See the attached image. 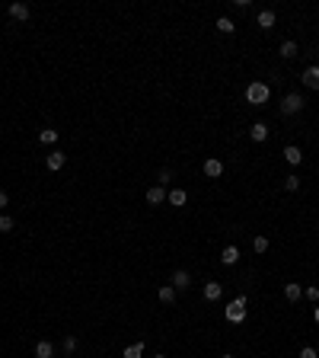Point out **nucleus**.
I'll list each match as a JSON object with an SVG mask.
<instances>
[{
	"mask_svg": "<svg viewBox=\"0 0 319 358\" xmlns=\"http://www.w3.org/2000/svg\"><path fill=\"white\" fill-rule=\"evenodd\" d=\"M268 96H271V90H268V83H262V80H252V83L246 86V103L249 106H265Z\"/></svg>",
	"mask_w": 319,
	"mask_h": 358,
	"instance_id": "1",
	"label": "nucleus"
},
{
	"mask_svg": "<svg viewBox=\"0 0 319 358\" xmlns=\"http://www.w3.org/2000/svg\"><path fill=\"white\" fill-rule=\"evenodd\" d=\"M246 298H236V301H230L227 304V307H223V317H227V320L230 323H243V320H246Z\"/></svg>",
	"mask_w": 319,
	"mask_h": 358,
	"instance_id": "2",
	"label": "nucleus"
},
{
	"mask_svg": "<svg viewBox=\"0 0 319 358\" xmlns=\"http://www.w3.org/2000/svg\"><path fill=\"white\" fill-rule=\"evenodd\" d=\"M300 109H303V96L300 93H287V96L281 99V116H297Z\"/></svg>",
	"mask_w": 319,
	"mask_h": 358,
	"instance_id": "3",
	"label": "nucleus"
},
{
	"mask_svg": "<svg viewBox=\"0 0 319 358\" xmlns=\"http://www.w3.org/2000/svg\"><path fill=\"white\" fill-rule=\"evenodd\" d=\"M169 281H173V288H176V291H185V288L192 285V275H188L185 269H176V272H173V278H169Z\"/></svg>",
	"mask_w": 319,
	"mask_h": 358,
	"instance_id": "4",
	"label": "nucleus"
},
{
	"mask_svg": "<svg viewBox=\"0 0 319 358\" xmlns=\"http://www.w3.org/2000/svg\"><path fill=\"white\" fill-rule=\"evenodd\" d=\"M300 80H303V86H310V90H319V64H310Z\"/></svg>",
	"mask_w": 319,
	"mask_h": 358,
	"instance_id": "5",
	"label": "nucleus"
},
{
	"mask_svg": "<svg viewBox=\"0 0 319 358\" xmlns=\"http://www.w3.org/2000/svg\"><path fill=\"white\" fill-rule=\"evenodd\" d=\"M201 294H205V301H220L223 285H220V281H208V285L201 288Z\"/></svg>",
	"mask_w": 319,
	"mask_h": 358,
	"instance_id": "6",
	"label": "nucleus"
},
{
	"mask_svg": "<svg viewBox=\"0 0 319 358\" xmlns=\"http://www.w3.org/2000/svg\"><path fill=\"white\" fill-rule=\"evenodd\" d=\"M64 163H67V154H61V151H51L48 160H45V166H48V170H54V173H58Z\"/></svg>",
	"mask_w": 319,
	"mask_h": 358,
	"instance_id": "7",
	"label": "nucleus"
},
{
	"mask_svg": "<svg viewBox=\"0 0 319 358\" xmlns=\"http://www.w3.org/2000/svg\"><path fill=\"white\" fill-rule=\"evenodd\" d=\"M205 176H211V179L223 176V163H220V160H214V157H208L205 160Z\"/></svg>",
	"mask_w": 319,
	"mask_h": 358,
	"instance_id": "8",
	"label": "nucleus"
},
{
	"mask_svg": "<svg viewBox=\"0 0 319 358\" xmlns=\"http://www.w3.org/2000/svg\"><path fill=\"white\" fill-rule=\"evenodd\" d=\"M163 201H166L163 186H150V189H147V205H163Z\"/></svg>",
	"mask_w": 319,
	"mask_h": 358,
	"instance_id": "9",
	"label": "nucleus"
},
{
	"mask_svg": "<svg viewBox=\"0 0 319 358\" xmlns=\"http://www.w3.org/2000/svg\"><path fill=\"white\" fill-rule=\"evenodd\" d=\"M275 19H278V16H275V10H262L259 16H255V23H259L262 29L268 32V29H275Z\"/></svg>",
	"mask_w": 319,
	"mask_h": 358,
	"instance_id": "10",
	"label": "nucleus"
},
{
	"mask_svg": "<svg viewBox=\"0 0 319 358\" xmlns=\"http://www.w3.org/2000/svg\"><path fill=\"white\" fill-rule=\"evenodd\" d=\"M249 138H252V141H259V144H262V141L268 138V125H265V121H255V125L249 128Z\"/></svg>",
	"mask_w": 319,
	"mask_h": 358,
	"instance_id": "11",
	"label": "nucleus"
},
{
	"mask_svg": "<svg viewBox=\"0 0 319 358\" xmlns=\"http://www.w3.org/2000/svg\"><path fill=\"white\" fill-rule=\"evenodd\" d=\"M284 160H287L290 166H297L303 160V151H300V147H294V144H287V147H284Z\"/></svg>",
	"mask_w": 319,
	"mask_h": 358,
	"instance_id": "12",
	"label": "nucleus"
},
{
	"mask_svg": "<svg viewBox=\"0 0 319 358\" xmlns=\"http://www.w3.org/2000/svg\"><path fill=\"white\" fill-rule=\"evenodd\" d=\"M220 262H223V266H236V262H240V249H236V246H223Z\"/></svg>",
	"mask_w": 319,
	"mask_h": 358,
	"instance_id": "13",
	"label": "nucleus"
},
{
	"mask_svg": "<svg viewBox=\"0 0 319 358\" xmlns=\"http://www.w3.org/2000/svg\"><path fill=\"white\" fill-rule=\"evenodd\" d=\"M284 298H287V301H300L303 298V288L300 285H297V281H287V285H284Z\"/></svg>",
	"mask_w": 319,
	"mask_h": 358,
	"instance_id": "14",
	"label": "nucleus"
},
{
	"mask_svg": "<svg viewBox=\"0 0 319 358\" xmlns=\"http://www.w3.org/2000/svg\"><path fill=\"white\" fill-rule=\"evenodd\" d=\"M166 201H169V205H176V208H182V205H185V201H188L185 189H173V192L166 195Z\"/></svg>",
	"mask_w": 319,
	"mask_h": 358,
	"instance_id": "15",
	"label": "nucleus"
},
{
	"mask_svg": "<svg viewBox=\"0 0 319 358\" xmlns=\"http://www.w3.org/2000/svg\"><path fill=\"white\" fill-rule=\"evenodd\" d=\"M10 16L19 19V23H26V19H29V6L26 3H10Z\"/></svg>",
	"mask_w": 319,
	"mask_h": 358,
	"instance_id": "16",
	"label": "nucleus"
},
{
	"mask_svg": "<svg viewBox=\"0 0 319 358\" xmlns=\"http://www.w3.org/2000/svg\"><path fill=\"white\" fill-rule=\"evenodd\" d=\"M54 355V346L48 339H42V342H35V358H51Z\"/></svg>",
	"mask_w": 319,
	"mask_h": 358,
	"instance_id": "17",
	"label": "nucleus"
},
{
	"mask_svg": "<svg viewBox=\"0 0 319 358\" xmlns=\"http://www.w3.org/2000/svg\"><path fill=\"white\" fill-rule=\"evenodd\" d=\"M300 51H297V42H290V39H284L281 42V58H297Z\"/></svg>",
	"mask_w": 319,
	"mask_h": 358,
	"instance_id": "18",
	"label": "nucleus"
},
{
	"mask_svg": "<svg viewBox=\"0 0 319 358\" xmlns=\"http://www.w3.org/2000/svg\"><path fill=\"white\" fill-rule=\"evenodd\" d=\"M217 29H220L223 36H230V32H236V23L230 16H220V19H217Z\"/></svg>",
	"mask_w": 319,
	"mask_h": 358,
	"instance_id": "19",
	"label": "nucleus"
},
{
	"mask_svg": "<svg viewBox=\"0 0 319 358\" xmlns=\"http://www.w3.org/2000/svg\"><path fill=\"white\" fill-rule=\"evenodd\" d=\"M141 355H144V342H134V346H128L121 352V358H141Z\"/></svg>",
	"mask_w": 319,
	"mask_h": 358,
	"instance_id": "20",
	"label": "nucleus"
},
{
	"mask_svg": "<svg viewBox=\"0 0 319 358\" xmlns=\"http://www.w3.org/2000/svg\"><path fill=\"white\" fill-rule=\"evenodd\" d=\"M38 141H42V144H54V141H58V131H54V128H42V131H38Z\"/></svg>",
	"mask_w": 319,
	"mask_h": 358,
	"instance_id": "21",
	"label": "nucleus"
},
{
	"mask_svg": "<svg viewBox=\"0 0 319 358\" xmlns=\"http://www.w3.org/2000/svg\"><path fill=\"white\" fill-rule=\"evenodd\" d=\"M160 301H163V304H173V301H176V288H173V285H163V288H160Z\"/></svg>",
	"mask_w": 319,
	"mask_h": 358,
	"instance_id": "22",
	"label": "nucleus"
},
{
	"mask_svg": "<svg viewBox=\"0 0 319 358\" xmlns=\"http://www.w3.org/2000/svg\"><path fill=\"white\" fill-rule=\"evenodd\" d=\"M13 231V218L10 214H0V234H10Z\"/></svg>",
	"mask_w": 319,
	"mask_h": 358,
	"instance_id": "23",
	"label": "nucleus"
},
{
	"mask_svg": "<svg viewBox=\"0 0 319 358\" xmlns=\"http://www.w3.org/2000/svg\"><path fill=\"white\" fill-rule=\"evenodd\" d=\"M284 189H287V192H297V189H300V176H287L284 179Z\"/></svg>",
	"mask_w": 319,
	"mask_h": 358,
	"instance_id": "24",
	"label": "nucleus"
},
{
	"mask_svg": "<svg viewBox=\"0 0 319 358\" xmlns=\"http://www.w3.org/2000/svg\"><path fill=\"white\" fill-rule=\"evenodd\" d=\"M303 298H307V301H313V304H316V301H319V285H310V288H307V291H303Z\"/></svg>",
	"mask_w": 319,
	"mask_h": 358,
	"instance_id": "25",
	"label": "nucleus"
},
{
	"mask_svg": "<svg viewBox=\"0 0 319 358\" xmlns=\"http://www.w3.org/2000/svg\"><path fill=\"white\" fill-rule=\"evenodd\" d=\"M252 249H255V253H265V249H268V240L265 237H255L252 240Z\"/></svg>",
	"mask_w": 319,
	"mask_h": 358,
	"instance_id": "26",
	"label": "nucleus"
},
{
	"mask_svg": "<svg viewBox=\"0 0 319 358\" xmlns=\"http://www.w3.org/2000/svg\"><path fill=\"white\" fill-rule=\"evenodd\" d=\"M73 349H77V336H67L64 339V352H73Z\"/></svg>",
	"mask_w": 319,
	"mask_h": 358,
	"instance_id": "27",
	"label": "nucleus"
},
{
	"mask_svg": "<svg viewBox=\"0 0 319 358\" xmlns=\"http://www.w3.org/2000/svg\"><path fill=\"white\" fill-rule=\"evenodd\" d=\"M300 358H319V355H316V349H310V346H303V349H300Z\"/></svg>",
	"mask_w": 319,
	"mask_h": 358,
	"instance_id": "28",
	"label": "nucleus"
},
{
	"mask_svg": "<svg viewBox=\"0 0 319 358\" xmlns=\"http://www.w3.org/2000/svg\"><path fill=\"white\" fill-rule=\"evenodd\" d=\"M10 205V195H6V189H0V208Z\"/></svg>",
	"mask_w": 319,
	"mask_h": 358,
	"instance_id": "29",
	"label": "nucleus"
},
{
	"mask_svg": "<svg viewBox=\"0 0 319 358\" xmlns=\"http://www.w3.org/2000/svg\"><path fill=\"white\" fill-rule=\"evenodd\" d=\"M169 179H173V173H169V170H160V186H163V182H169Z\"/></svg>",
	"mask_w": 319,
	"mask_h": 358,
	"instance_id": "30",
	"label": "nucleus"
},
{
	"mask_svg": "<svg viewBox=\"0 0 319 358\" xmlns=\"http://www.w3.org/2000/svg\"><path fill=\"white\" fill-rule=\"evenodd\" d=\"M313 320H316V323H319V307H313Z\"/></svg>",
	"mask_w": 319,
	"mask_h": 358,
	"instance_id": "31",
	"label": "nucleus"
},
{
	"mask_svg": "<svg viewBox=\"0 0 319 358\" xmlns=\"http://www.w3.org/2000/svg\"><path fill=\"white\" fill-rule=\"evenodd\" d=\"M220 358H236V355H220Z\"/></svg>",
	"mask_w": 319,
	"mask_h": 358,
	"instance_id": "32",
	"label": "nucleus"
},
{
	"mask_svg": "<svg viewBox=\"0 0 319 358\" xmlns=\"http://www.w3.org/2000/svg\"><path fill=\"white\" fill-rule=\"evenodd\" d=\"M153 358H166V355H153Z\"/></svg>",
	"mask_w": 319,
	"mask_h": 358,
	"instance_id": "33",
	"label": "nucleus"
},
{
	"mask_svg": "<svg viewBox=\"0 0 319 358\" xmlns=\"http://www.w3.org/2000/svg\"><path fill=\"white\" fill-rule=\"evenodd\" d=\"M316 355H319V349H316Z\"/></svg>",
	"mask_w": 319,
	"mask_h": 358,
	"instance_id": "34",
	"label": "nucleus"
}]
</instances>
